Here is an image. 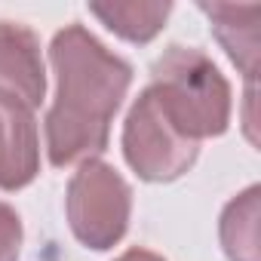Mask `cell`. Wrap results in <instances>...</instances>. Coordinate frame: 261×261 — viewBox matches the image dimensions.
<instances>
[{
    "mask_svg": "<svg viewBox=\"0 0 261 261\" xmlns=\"http://www.w3.org/2000/svg\"><path fill=\"white\" fill-rule=\"evenodd\" d=\"M258 197L261 188L249 185L230 197L218 218V240L227 261H261L258 258Z\"/></svg>",
    "mask_w": 261,
    "mask_h": 261,
    "instance_id": "9c48e42d",
    "label": "cell"
},
{
    "mask_svg": "<svg viewBox=\"0 0 261 261\" xmlns=\"http://www.w3.org/2000/svg\"><path fill=\"white\" fill-rule=\"evenodd\" d=\"M40 172V136L31 111L0 105V191H22Z\"/></svg>",
    "mask_w": 261,
    "mask_h": 261,
    "instance_id": "8992f818",
    "label": "cell"
},
{
    "mask_svg": "<svg viewBox=\"0 0 261 261\" xmlns=\"http://www.w3.org/2000/svg\"><path fill=\"white\" fill-rule=\"evenodd\" d=\"M120 145L126 166L148 185L178 181L185 172L194 169L200 157V142L188 139L175 126L151 86H145L139 98L129 105Z\"/></svg>",
    "mask_w": 261,
    "mask_h": 261,
    "instance_id": "3957f363",
    "label": "cell"
},
{
    "mask_svg": "<svg viewBox=\"0 0 261 261\" xmlns=\"http://www.w3.org/2000/svg\"><path fill=\"white\" fill-rule=\"evenodd\" d=\"M65 215L74 240L83 249H114L133 218V188L101 157L83 160L65 191Z\"/></svg>",
    "mask_w": 261,
    "mask_h": 261,
    "instance_id": "277c9868",
    "label": "cell"
},
{
    "mask_svg": "<svg viewBox=\"0 0 261 261\" xmlns=\"http://www.w3.org/2000/svg\"><path fill=\"white\" fill-rule=\"evenodd\" d=\"M89 13L108 28L114 31L120 40L126 43H151L163 28H166V19L172 13V4L169 0H129V4H89Z\"/></svg>",
    "mask_w": 261,
    "mask_h": 261,
    "instance_id": "ba28073f",
    "label": "cell"
},
{
    "mask_svg": "<svg viewBox=\"0 0 261 261\" xmlns=\"http://www.w3.org/2000/svg\"><path fill=\"white\" fill-rule=\"evenodd\" d=\"M175 126L194 142L218 139L230 126L233 92L218 65L197 46L172 43L151 65L148 83Z\"/></svg>",
    "mask_w": 261,
    "mask_h": 261,
    "instance_id": "7a4b0ae2",
    "label": "cell"
},
{
    "mask_svg": "<svg viewBox=\"0 0 261 261\" xmlns=\"http://www.w3.org/2000/svg\"><path fill=\"white\" fill-rule=\"evenodd\" d=\"M49 65L56 95L43 120L46 157L56 169L80 166L108 151L111 123L133 86V65L80 22L53 34Z\"/></svg>",
    "mask_w": 261,
    "mask_h": 261,
    "instance_id": "6da1fadb",
    "label": "cell"
},
{
    "mask_svg": "<svg viewBox=\"0 0 261 261\" xmlns=\"http://www.w3.org/2000/svg\"><path fill=\"white\" fill-rule=\"evenodd\" d=\"M197 10L209 19L215 40L221 43V49L227 53V59L240 68V74L246 77L249 89L255 83L258 74V19H261V7L258 4H197Z\"/></svg>",
    "mask_w": 261,
    "mask_h": 261,
    "instance_id": "52a82bcc",
    "label": "cell"
},
{
    "mask_svg": "<svg viewBox=\"0 0 261 261\" xmlns=\"http://www.w3.org/2000/svg\"><path fill=\"white\" fill-rule=\"evenodd\" d=\"M46 98V65L37 34L22 25L0 19V105L37 111Z\"/></svg>",
    "mask_w": 261,
    "mask_h": 261,
    "instance_id": "5b68a950",
    "label": "cell"
},
{
    "mask_svg": "<svg viewBox=\"0 0 261 261\" xmlns=\"http://www.w3.org/2000/svg\"><path fill=\"white\" fill-rule=\"evenodd\" d=\"M114 261H166L163 255L151 252V249H142V246H133V249H126L123 255H117Z\"/></svg>",
    "mask_w": 261,
    "mask_h": 261,
    "instance_id": "8fae6325",
    "label": "cell"
},
{
    "mask_svg": "<svg viewBox=\"0 0 261 261\" xmlns=\"http://www.w3.org/2000/svg\"><path fill=\"white\" fill-rule=\"evenodd\" d=\"M25 243V227L10 203H0V261H19Z\"/></svg>",
    "mask_w": 261,
    "mask_h": 261,
    "instance_id": "30bf717a",
    "label": "cell"
}]
</instances>
